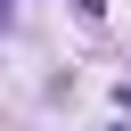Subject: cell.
Here are the masks:
<instances>
[{"instance_id": "6da1fadb", "label": "cell", "mask_w": 131, "mask_h": 131, "mask_svg": "<svg viewBox=\"0 0 131 131\" xmlns=\"http://www.w3.org/2000/svg\"><path fill=\"white\" fill-rule=\"evenodd\" d=\"M74 16H82V25H98V16H106V0H74Z\"/></svg>"}]
</instances>
